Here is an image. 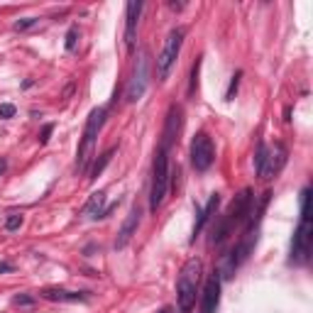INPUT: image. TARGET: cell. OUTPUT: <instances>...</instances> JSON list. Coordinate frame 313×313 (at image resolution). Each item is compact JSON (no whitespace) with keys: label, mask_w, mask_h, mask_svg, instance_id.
<instances>
[{"label":"cell","mask_w":313,"mask_h":313,"mask_svg":"<svg viewBox=\"0 0 313 313\" xmlns=\"http://www.w3.org/2000/svg\"><path fill=\"white\" fill-rule=\"evenodd\" d=\"M201 274H203V262L198 257H191L179 272L176 279V301H179V311L191 313L196 304V294H198V284H201Z\"/></svg>","instance_id":"cell-1"},{"label":"cell","mask_w":313,"mask_h":313,"mask_svg":"<svg viewBox=\"0 0 313 313\" xmlns=\"http://www.w3.org/2000/svg\"><path fill=\"white\" fill-rule=\"evenodd\" d=\"M250 208H252V191H250V188H243V191L233 198V203H230L228 213L220 218L218 228L213 230L210 243H213V245H220V243L230 235V230H233L235 225H240V223L250 215Z\"/></svg>","instance_id":"cell-2"},{"label":"cell","mask_w":313,"mask_h":313,"mask_svg":"<svg viewBox=\"0 0 313 313\" xmlns=\"http://www.w3.org/2000/svg\"><path fill=\"white\" fill-rule=\"evenodd\" d=\"M105 123V108H93L86 127H83V139H81V147H78V162H76V169L81 174L88 172V164H91V157H93V147H96V139H98V132Z\"/></svg>","instance_id":"cell-3"},{"label":"cell","mask_w":313,"mask_h":313,"mask_svg":"<svg viewBox=\"0 0 313 313\" xmlns=\"http://www.w3.org/2000/svg\"><path fill=\"white\" fill-rule=\"evenodd\" d=\"M169 188V152L167 149H157L154 154V164H152V191H149V208L157 210L164 203Z\"/></svg>","instance_id":"cell-4"},{"label":"cell","mask_w":313,"mask_h":313,"mask_svg":"<svg viewBox=\"0 0 313 313\" xmlns=\"http://www.w3.org/2000/svg\"><path fill=\"white\" fill-rule=\"evenodd\" d=\"M181 44H184V30L176 27V30H172V32L167 35V39H164V49H162V54L157 57V76H159V81H167L169 71L174 69V64H176V59H179Z\"/></svg>","instance_id":"cell-5"},{"label":"cell","mask_w":313,"mask_h":313,"mask_svg":"<svg viewBox=\"0 0 313 313\" xmlns=\"http://www.w3.org/2000/svg\"><path fill=\"white\" fill-rule=\"evenodd\" d=\"M147 83H149V52L147 49H139L137 52L135 69H132V78L127 83V101L130 103H137L144 96Z\"/></svg>","instance_id":"cell-6"},{"label":"cell","mask_w":313,"mask_h":313,"mask_svg":"<svg viewBox=\"0 0 313 313\" xmlns=\"http://www.w3.org/2000/svg\"><path fill=\"white\" fill-rule=\"evenodd\" d=\"M311 238H313V225L309 213H301V220H299V228L294 230V238H291V262L301 264L309 259V252H311Z\"/></svg>","instance_id":"cell-7"},{"label":"cell","mask_w":313,"mask_h":313,"mask_svg":"<svg viewBox=\"0 0 313 313\" xmlns=\"http://www.w3.org/2000/svg\"><path fill=\"white\" fill-rule=\"evenodd\" d=\"M215 159V147H213V139L208 137V132H198L191 142V164L196 172H206L210 169Z\"/></svg>","instance_id":"cell-8"},{"label":"cell","mask_w":313,"mask_h":313,"mask_svg":"<svg viewBox=\"0 0 313 313\" xmlns=\"http://www.w3.org/2000/svg\"><path fill=\"white\" fill-rule=\"evenodd\" d=\"M220 272L213 269L206 279V286H203V299H201V313H215L218 311V304H220Z\"/></svg>","instance_id":"cell-9"},{"label":"cell","mask_w":313,"mask_h":313,"mask_svg":"<svg viewBox=\"0 0 313 313\" xmlns=\"http://www.w3.org/2000/svg\"><path fill=\"white\" fill-rule=\"evenodd\" d=\"M286 164V147L284 144H274V149H269V154H267V162H264V169H262V174H259V179L262 181H269V179H274L279 172H281V167Z\"/></svg>","instance_id":"cell-10"},{"label":"cell","mask_w":313,"mask_h":313,"mask_svg":"<svg viewBox=\"0 0 313 313\" xmlns=\"http://www.w3.org/2000/svg\"><path fill=\"white\" fill-rule=\"evenodd\" d=\"M181 130V108L179 105H172L169 113H167V123H164V132H162V149H172V144L176 142V135Z\"/></svg>","instance_id":"cell-11"},{"label":"cell","mask_w":313,"mask_h":313,"mask_svg":"<svg viewBox=\"0 0 313 313\" xmlns=\"http://www.w3.org/2000/svg\"><path fill=\"white\" fill-rule=\"evenodd\" d=\"M142 12V2L139 0H130L125 7V47L127 52L135 49V37H137V20Z\"/></svg>","instance_id":"cell-12"},{"label":"cell","mask_w":313,"mask_h":313,"mask_svg":"<svg viewBox=\"0 0 313 313\" xmlns=\"http://www.w3.org/2000/svg\"><path fill=\"white\" fill-rule=\"evenodd\" d=\"M42 299L47 301H59V304H78V301H88V291H66V289H57V286H49V289H42L39 291Z\"/></svg>","instance_id":"cell-13"},{"label":"cell","mask_w":313,"mask_h":313,"mask_svg":"<svg viewBox=\"0 0 313 313\" xmlns=\"http://www.w3.org/2000/svg\"><path fill=\"white\" fill-rule=\"evenodd\" d=\"M139 208L135 206L132 210H130V215L125 218V223H123V228H120V233H118V238H115V250H125L127 243L135 238V233H137V228H139Z\"/></svg>","instance_id":"cell-14"},{"label":"cell","mask_w":313,"mask_h":313,"mask_svg":"<svg viewBox=\"0 0 313 313\" xmlns=\"http://www.w3.org/2000/svg\"><path fill=\"white\" fill-rule=\"evenodd\" d=\"M218 203H220V196L218 193H213L210 198H208V203L203 206V208H196V215H198V220H196V225H193V243H196V238L201 235V230H203V225L213 218V213L218 210Z\"/></svg>","instance_id":"cell-15"},{"label":"cell","mask_w":313,"mask_h":313,"mask_svg":"<svg viewBox=\"0 0 313 313\" xmlns=\"http://www.w3.org/2000/svg\"><path fill=\"white\" fill-rule=\"evenodd\" d=\"M103 213H105V193H103V191H96V193H91V198L86 201L83 215H88L91 220H98V218H103Z\"/></svg>","instance_id":"cell-16"},{"label":"cell","mask_w":313,"mask_h":313,"mask_svg":"<svg viewBox=\"0 0 313 313\" xmlns=\"http://www.w3.org/2000/svg\"><path fill=\"white\" fill-rule=\"evenodd\" d=\"M113 154H115V147H110L108 152H103V154H101V159H96V164H93V167H91V172H88V174H91V179H96V176H101V174H103V169L110 164Z\"/></svg>","instance_id":"cell-17"},{"label":"cell","mask_w":313,"mask_h":313,"mask_svg":"<svg viewBox=\"0 0 313 313\" xmlns=\"http://www.w3.org/2000/svg\"><path fill=\"white\" fill-rule=\"evenodd\" d=\"M267 154H269V147H267V144H259V147H257V154H254V172H257V176H259L262 169H264Z\"/></svg>","instance_id":"cell-18"},{"label":"cell","mask_w":313,"mask_h":313,"mask_svg":"<svg viewBox=\"0 0 313 313\" xmlns=\"http://www.w3.org/2000/svg\"><path fill=\"white\" fill-rule=\"evenodd\" d=\"M76 42H78V27H76V25H71V27H69V32H66V42H64L66 52H73V49H76Z\"/></svg>","instance_id":"cell-19"},{"label":"cell","mask_w":313,"mask_h":313,"mask_svg":"<svg viewBox=\"0 0 313 313\" xmlns=\"http://www.w3.org/2000/svg\"><path fill=\"white\" fill-rule=\"evenodd\" d=\"M240 78H243V71H235L233 78H230V86H228V93H225V101H233L235 93H238V86H240Z\"/></svg>","instance_id":"cell-20"},{"label":"cell","mask_w":313,"mask_h":313,"mask_svg":"<svg viewBox=\"0 0 313 313\" xmlns=\"http://www.w3.org/2000/svg\"><path fill=\"white\" fill-rule=\"evenodd\" d=\"M22 220H25V218H22L20 213H10V215L5 218V230H10V233L17 230V228L22 225Z\"/></svg>","instance_id":"cell-21"},{"label":"cell","mask_w":313,"mask_h":313,"mask_svg":"<svg viewBox=\"0 0 313 313\" xmlns=\"http://www.w3.org/2000/svg\"><path fill=\"white\" fill-rule=\"evenodd\" d=\"M37 25V17H22V20H17L12 27L17 30V32H22V30H30V27H35Z\"/></svg>","instance_id":"cell-22"},{"label":"cell","mask_w":313,"mask_h":313,"mask_svg":"<svg viewBox=\"0 0 313 313\" xmlns=\"http://www.w3.org/2000/svg\"><path fill=\"white\" fill-rule=\"evenodd\" d=\"M15 105L12 103H2L0 105V120H10V118H15Z\"/></svg>","instance_id":"cell-23"},{"label":"cell","mask_w":313,"mask_h":313,"mask_svg":"<svg viewBox=\"0 0 313 313\" xmlns=\"http://www.w3.org/2000/svg\"><path fill=\"white\" fill-rule=\"evenodd\" d=\"M12 304H15V306H32V304H35V299H32V296H27V294H20V296H15V299H12Z\"/></svg>","instance_id":"cell-24"},{"label":"cell","mask_w":313,"mask_h":313,"mask_svg":"<svg viewBox=\"0 0 313 313\" xmlns=\"http://www.w3.org/2000/svg\"><path fill=\"white\" fill-rule=\"evenodd\" d=\"M52 130H54V125H52V123L42 127V132H39V142H42V144H47V142H49V135H52Z\"/></svg>","instance_id":"cell-25"},{"label":"cell","mask_w":313,"mask_h":313,"mask_svg":"<svg viewBox=\"0 0 313 313\" xmlns=\"http://www.w3.org/2000/svg\"><path fill=\"white\" fill-rule=\"evenodd\" d=\"M15 267L10 264V262H0V274H5V272H12Z\"/></svg>","instance_id":"cell-26"},{"label":"cell","mask_w":313,"mask_h":313,"mask_svg":"<svg viewBox=\"0 0 313 313\" xmlns=\"http://www.w3.org/2000/svg\"><path fill=\"white\" fill-rule=\"evenodd\" d=\"M5 169H7V162H5V159H0V174H2Z\"/></svg>","instance_id":"cell-27"}]
</instances>
